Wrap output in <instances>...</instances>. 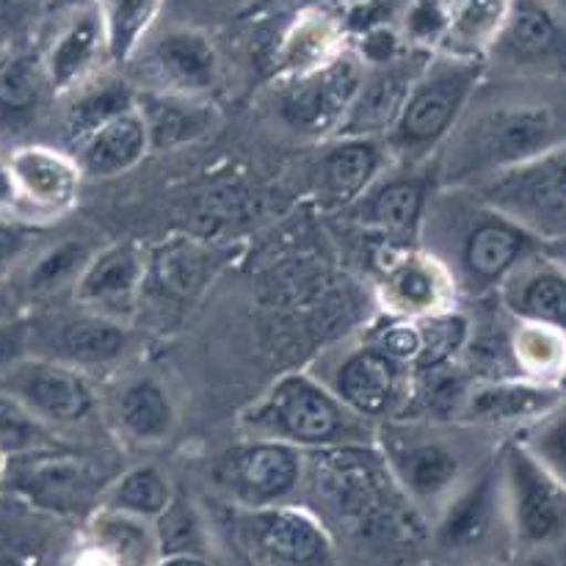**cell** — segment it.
Here are the masks:
<instances>
[{"label": "cell", "instance_id": "cell-30", "mask_svg": "<svg viewBox=\"0 0 566 566\" xmlns=\"http://www.w3.org/2000/svg\"><path fill=\"white\" fill-rule=\"evenodd\" d=\"M136 83L114 72H97L86 83L72 88L70 94H64V111H61V138L66 147H77L105 122L136 108Z\"/></svg>", "mask_w": 566, "mask_h": 566}, {"label": "cell", "instance_id": "cell-7", "mask_svg": "<svg viewBox=\"0 0 566 566\" xmlns=\"http://www.w3.org/2000/svg\"><path fill=\"white\" fill-rule=\"evenodd\" d=\"M497 453L429 523L434 564L495 566L512 562V536Z\"/></svg>", "mask_w": 566, "mask_h": 566}, {"label": "cell", "instance_id": "cell-45", "mask_svg": "<svg viewBox=\"0 0 566 566\" xmlns=\"http://www.w3.org/2000/svg\"><path fill=\"white\" fill-rule=\"evenodd\" d=\"M155 566H219L210 556H197V553H169L160 556Z\"/></svg>", "mask_w": 566, "mask_h": 566}, {"label": "cell", "instance_id": "cell-55", "mask_svg": "<svg viewBox=\"0 0 566 566\" xmlns=\"http://www.w3.org/2000/svg\"><path fill=\"white\" fill-rule=\"evenodd\" d=\"M6 53V44L3 42H0V55H3Z\"/></svg>", "mask_w": 566, "mask_h": 566}, {"label": "cell", "instance_id": "cell-28", "mask_svg": "<svg viewBox=\"0 0 566 566\" xmlns=\"http://www.w3.org/2000/svg\"><path fill=\"white\" fill-rule=\"evenodd\" d=\"M70 155L75 158L83 180H111L136 169L149 155L147 127L138 108L119 114L88 133L77 147L70 149Z\"/></svg>", "mask_w": 566, "mask_h": 566}, {"label": "cell", "instance_id": "cell-40", "mask_svg": "<svg viewBox=\"0 0 566 566\" xmlns=\"http://www.w3.org/2000/svg\"><path fill=\"white\" fill-rule=\"evenodd\" d=\"M55 434L11 396L0 392V457L14 459L55 446Z\"/></svg>", "mask_w": 566, "mask_h": 566}, {"label": "cell", "instance_id": "cell-18", "mask_svg": "<svg viewBox=\"0 0 566 566\" xmlns=\"http://www.w3.org/2000/svg\"><path fill=\"white\" fill-rule=\"evenodd\" d=\"M437 188V158L423 166L390 164L352 205V213L359 224L390 241L418 243L420 221Z\"/></svg>", "mask_w": 566, "mask_h": 566}, {"label": "cell", "instance_id": "cell-37", "mask_svg": "<svg viewBox=\"0 0 566 566\" xmlns=\"http://www.w3.org/2000/svg\"><path fill=\"white\" fill-rule=\"evenodd\" d=\"M111 66H125L158 25L164 0H94Z\"/></svg>", "mask_w": 566, "mask_h": 566}, {"label": "cell", "instance_id": "cell-1", "mask_svg": "<svg viewBox=\"0 0 566 566\" xmlns=\"http://www.w3.org/2000/svg\"><path fill=\"white\" fill-rule=\"evenodd\" d=\"M566 147V77L484 72L437 155L440 188H470Z\"/></svg>", "mask_w": 566, "mask_h": 566}, {"label": "cell", "instance_id": "cell-42", "mask_svg": "<svg viewBox=\"0 0 566 566\" xmlns=\"http://www.w3.org/2000/svg\"><path fill=\"white\" fill-rule=\"evenodd\" d=\"M39 230L28 219H9L0 216V276L14 271L22 260H28L36 247Z\"/></svg>", "mask_w": 566, "mask_h": 566}, {"label": "cell", "instance_id": "cell-15", "mask_svg": "<svg viewBox=\"0 0 566 566\" xmlns=\"http://www.w3.org/2000/svg\"><path fill=\"white\" fill-rule=\"evenodd\" d=\"M127 64H138L147 81L138 92H166L208 99L219 83V50L193 25H155Z\"/></svg>", "mask_w": 566, "mask_h": 566}, {"label": "cell", "instance_id": "cell-43", "mask_svg": "<svg viewBox=\"0 0 566 566\" xmlns=\"http://www.w3.org/2000/svg\"><path fill=\"white\" fill-rule=\"evenodd\" d=\"M25 357H31V346H28V313H20L0 324V379Z\"/></svg>", "mask_w": 566, "mask_h": 566}, {"label": "cell", "instance_id": "cell-35", "mask_svg": "<svg viewBox=\"0 0 566 566\" xmlns=\"http://www.w3.org/2000/svg\"><path fill=\"white\" fill-rule=\"evenodd\" d=\"M175 497V486L164 470L155 468V464H138V468H130L111 481L99 509L155 525L169 512Z\"/></svg>", "mask_w": 566, "mask_h": 566}, {"label": "cell", "instance_id": "cell-24", "mask_svg": "<svg viewBox=\"0 0 566 566\" xmlns=\"http://www.w3.org/2000/svg\"><path fill=\"white\" fill-rule=\"evenodd\" d=\"M55 22L53 36L48 39L44 50H39L42 59L44 75H48L50 88L55 97H64L72 88L86 83L97 72L99 66L108 61V50H105V33L103 22L94 6L72 14L59 17Z\"/></svg>", "mask_w": 566, "mask_h": 566}, {"label": "cell", "instance_id": "cell-32", "mask_svg": "<svg viewBox=\"0 0 566 566\" xmlns=\"http://www.w3.org/2000/svg\"><path fill=\"white\" fill-rule=\"evenodd\" d=\"M114 420L130 442L160 446L175 431L177 409L169 390L155 376H138L116 392Z\"/></svg>", "mask_w": 566, "mask_h": 566}, {"label": "cell", "instance_id": "cell-51", "mask_svg": "<svg viewBox=\"0 0 566 566\" xmlns=\"http://www.w3.org/2000/svg\"><path fill=\"white\" fill-rule=\"evenodd\" d=\"M0 566H22V564H17V562H0Z\"/></svg>", "mask_w": 566, "mask_h": 566}, {"label": "cell", "instance_id": "cell-10", "mask_svg": "<svg viewBox=\"0 0 566 566\" xmlns=\"http://www.w3.org/2000/svg\"><path fill=\"white\" fill-rule=\"evenodd\" d=\"M111 479L92 459L61 448L59 442L25 457L6 459L0 492L20 497L31 509L55 517H72L103 503Z\"/></svg>", "mask_w": 566, "mask_h": 566}, {"label": "cell", "instance_id": "cell-17", "mask_svg": "<svg viewBox=\"0 0 566 566\" xmlns=\"http://www.w3.org/2000/svg\"><path fill=\"white\" fill-rule=\"evenodd\" d=\"M0 392L14 398L53 434L59 429L83 423L97 407L88 376L42 357H25L14 365L0 379Z\"/></svg>", "mask_w": 566, "mask_h": 566}, {"label": "cell", "instance_id": "cell-4", "mask_svg": "<svg viewBox=\"0 0 566 566\" xmlns=\"http://www.w3.org/2000/svg\"><path fill=\"white\" fill-rule=\"evenodd\" d=\"M241 429L252 440L291 446L296 451H352L374 448L379 426L359 418L315 374H285L249 403Z\"/></svg>", "mask_w": 566, "mask_h": 566}, {"label": "cell", "instance_id": "cell-41", "mask_svg": "<svg viewBox=\"0 0 566 566\" xmlns=\"http://www.w3.org/2000/svg\"><path fill=\"white\" fill-rule=\"evenodd\" d=\"M48 20V0H0V42L20 48Z\"/></svg>", "mask_w": 566, "mask_h": 566}, {"label": "cell", "instance_id": "cell-38", "mask_svg": "<svg viewBox=\"0 0 566 566\" xmlns=\"http://www.w3.org/2000/svg\"><path fill=\"white\" fill-rule=\"evenodd\" d=\"M97 249L99 247L83 241V238H66V241L42 249L28 263L25 276H22V293L28 298H50L59 296L61 291H72Z\"/></svg>", "mask_w": 566, "mask_h": 566}, {"label": "cell", "instance_id": "cell-5", "mask_svg": "<svg viewBox=\"0 0 566 566\" xmlns=\"http://www.w3.org/2000/svg\"><path fill=\"white\" fill-rule=\"evenodd\" d=\"M484 72V61L462 59V55L446 53V50H431L403 99L401 114L381 138L387 155H390V164H431L457 127L462 111L468 108Z\"/></svg>", "mask_w": 566, "mask_h": 566}, {"label": "cell", "instance_id": "cell-9", "mask_svg": "<svg viewBox=\"0 0 566 566\" xmlns=\"http://www.w3.org/2000/svg\"><path fill=\"white\" fill-rule=\"evenodd\" d=\"M470 191L539 243L566 238V147L475 182Z\"/></svg>", "mask_w": 566, "mask_h": 566}, {"label": "cell", "instance_id": "cell-21", "mask_svg": "<svg viewBox=\"0 0 566 566\" xmlns=\"http://www.w3.org/2000/svg\"><path fill=\"white\" fill-rule=\"evenodd\" d=\"M429 55L431 50L409 48L398 59L365 66L363 83L335 138H385Z\"/></svg>", "mask_w": 566, "mask_h": 566}, {"label": "cell", "instance_id": "cell-25", "mask_svg": "<svg viewBox=\"0 0 566 566\" xmlns=\"http://www.w3.org/2000/svg\"><path fill=\"white\" fill-rule=\"evenodd\" d=\"M387 166L381 138H329L313 160L315 193L332 208H352Z\"/></svg>", "mask_w": 566, "mask_h": 566}, {"label": "cell", "instance_id": "cell-19", "mask_svg": "<svg viewBox=\"0 0 566 566\" xmlns=\"http://www.w3.org/2000/svg\"><path fill=\"white\" fill-rule=\"evenodd\" d=\"M562 398L564 392L558 387L536 385V381L517 379V376L479 379L470 381L457 423L486 431L501 440H512L520 431L545 418Z\"/></svg>", "mask_w": 566, "mask_h": 566}, {"label": "cell", "instance_id": "cell-53", "mask_svg": "<svg viewBox=\"0 0 566 566\" xmlns=\"http://www.w3.org/2000/svg\"><path fill=\"white\" fill-rule=\"evenodd\" d=\"M562 392L566 396V376H564V381H562Z\"/></svg>", "mask_w": 566, "mask_h": 566}, {"label": "cell", "instance_id": "cell-48", "mask_svg": "<svg viewBox=\"0 0 566 566\" xmlns=\"http://www.w3.org/2000/svg\"><path fill=\"white\" fill-rule=\"evenodd\" d=\"M14 315H20V310L14 307V298L9 296V291H6V287H0V324L9 318H14Z\"/></svg>", "mask_w": 566, "mask_h": 566}, {"label": "cell", "instance_id": "cell-33", "mask_svg": "<svg viewBox=\"0 0 566 566\" xmlns=\"http://www.w3.org/2000/svg\"><path fill=\"white\" fill-rule=\"evenodd\" d=\"M446 17V33L437 50L486 61L506 25L512 0H437Z\"/></svg>", "mask_w": 566, "mask_h": 566}, {"label": "cell", "instance_id": "cell-3", "mask_svg": "<svg viewBox=\"0 0 566 566\" xmlns=\"http://www.w3.org/2000/svg\"><path fill=\"white\" fill-rule=\"evenodd\" d=\"M501 442L486 431L429 418H396L376 429L392 486L429 523L495 457Z\"/></svg>", "mask_w": 566, "mask_h": 566}, {"label": "cell", "instance_id": "cell-31", "mask_svg": "<svg viewBox=\"0 0 566 566\" xmlns=\"http://www.w3.org/2000/svg\"><path fill=\"white\" fill-rule=\"evenodd\" d=\"M160 558L155 528L99 509L88 539L70 566H155Z\"/></svg>", "mask_w": 566, "mask_h": 566}, {"label": "cell", "instance_id": "cell-12", "mask_svg": "<svg viewBox=\"0 0 566 566\" xmlns=\"http://www.w3.org/2000/svg\"><path fill=\"white\" fill-rule=\"evenodd\" d=\"M235 542L249 566H340L329 525L298 503L235 509Z\"/></svg>", "mask_w": 566, "mask_h": 566}, {"label": "cell", "instance_id": "cell-8", "mask_svg": "<svg viewBox=\"0 0 566 566\" xmlns=\"http://www.w3.org/2000/svg\"><path fill=\"white\" fill-rule=\"evenodd\" d=\"M363 75V59L346 48L315 70L282 77L271 94L276 122L304 142H329L340 133Z\"/></svg>", "mask_w": 566, "mask_h": 566}, {"label": "cell", "instance_id": "cell-34", "mask_svg": "<svg viewBox=\"0 0 566 566\" xmlns=\"http://www.w3.org/2000/svg\"><path fill=\"white\" fill-rule=\"evenodd\" d=\"M506 354L509 370L517 379L536 381V385L558 387L566 376V335L542 324L509 318Z\"/></svg>", "mask_w": 566, "mask_h": 566}, {"label": "cell", "instance_id": "cell-54", "mask_svg": "<svg viewBox=\"0 0 566 566\" xmlns=\"http://www.w3.org/2000/svg\"><path fill=\"white\" fill-rule=\"evenodd\" d=\"M418 566H440V564H434V562H426V564H418Z\"/></svg>", "mask_w": 566, "mask_h": 566}, {"label": "cell", "instance_id": "cell-49", "mask_svg": "<svg viewBox=\"0 0 566 566\" xmlns=\"http://www.w3.org/2000/svg\"><path fill=\"white\" fill-rule=\"evenodd\" d=\"M547 3H551V6H556L558 11H564V14H566V0H547Z\"/></svg>", "mask_w": 566, "mask_h": 566}, {"label": "cell", "instance_id": "cell-39", "mask_svg": "<svg viewBox=\"0 0 566 566\" xmlns=\"http://www.w3.org/2000/svg\"><path fill=\"white\" fill-rule=\"evenodd\" d=\"M512 440H517L558 484L566 486V396L545 418H539Z\"/></svg>", "mask_w": 566, "mask_h": 566}, {"label": "cell", "instance_id": "cell-52", "mask_svg": "<svg viewBox=\"0 0 566 566\" xmlns=\"http://www.w3.org/2000/svg\"><path fill=\"white\" fill-rule=\"evenodd\" d=\"M495 566H523V564H517V562H509V564H495Z\"/></svg>", "mask_w": 566, "mask_h": 566}, {"label": "cell", "instance_id": "cell-20", "mask_svg": "<svg viewBox=\"0 0 566 566\" xmlns=\"http://www.w3.org/2000/svg\"><path fill=\"white\" fill-rule=\"evenodd\" d=\"M149 274L147 254L136 243H111L94 252L81 280L72 287V302L103 318L130 324L138 296Z\"/></svg>", "mask_w": 566, "mask_h": 566}, {"label": "cell", "instance_id": "cell-23", "mask_svg": "<svg viewBox=\"0 0 566 566\" xmlns=\"http://www.w3.org/2000/svg\"><path fill=\"white\" fill-rule=\"evenodd\" d=\"M381 298L387 313L412 321L451 313L459 302L451 276L418 247L392 254L381 276Z\"/></svg>", "mask_w": 566, "mask_h": 566}, {"label": "cell", "instance_id": "cell-26", "mask_svg": "<svg viewBox=\"0 0 566 566\" xmlns=\"http://www.w3.org/2000/svg\"><path fill=\"white\" fill-rule=\"evenodd\" d=\"M495 298L509 318L566 335V271L542 249L512 271Z\"/></svg>", "mask_w": 566, "mask_h": 566}, {"label": "cell", "instance_id": "cell-22", "mask_svg": "<svg viewBox=\"0 0 566 566\" xmlns=\"http://www.w3.org/2000/svg\"><path fill=\"white\" fill-rule=\"evenodd\" d=\"M20 210L31 216H59L72 208L83 175L66 149L48 144H17L9 153Z\"/></svg>", "mask_w": 566, "mask_h": 566}, {"label": "cell", "instance_id": "cell-47", "mask_svg": "<svg viewBox=\"0 0 566 566\" xmlns=\"http://www.w3.org/2000/svg\"><path fill=\"white\" fill-rule=\"evenodd\" d=\"M542 252H545L551 260H556V263L566 271V238H558V241H551V243H542Z\"/></svg>", "mask_w": 566, "mask_h": 566}, {"label": "cell", "instance_id": "cell-13", "mask_svg": "<svg viewBox=\"0 0 566 566\" xmlns=\"http://www.w3.org/2000/svg\"><path fill=\"white\" fill-rule=\"evenodd\" d=\"M136 343L130 324H119L81 307L61 310V313L59 310L39 315L28 313L31 357L66 365L83 376L125 363Z\"/></svg>", "mask_w": 566, "mask_h": 566}, {"label": "cell", "instance_id": "cell-27", "mask_svg": "<svg viewBox=\"0 0 566 566\" xmlns=\"http://www.w3.org/2000/svg\"><path fill=\"white\" fill-rule=\"evenodd\" d=\"M55 97L39 50L20 44L0 55V142H17L36 125L44 103Z\"/></svg>", "mask_w": 566, "mask_h": 566}, {"label": "cell", "instance_id": "cell-44", "mask_svg": "<svg viewBox=\"0 0 566 566\" xmlns=\"http://www.w3.org/2000/svg\"><path fill=\"white\" fill-rule=\"evenodd\" d=\"M20 210V199H17L14 175H11L9 155L0 153V216H9Z\"/></svg>", "mask_w": 566, "mask_h": 566}, {"label": "cell", "instance_id": "cell-36", "mask_svg": "<svg viewBox=\"0 0 566 566\" xmlns=\"http://www.w3.org/2000/svg\"><path fill=\"white\" fill-rule=\"evenodd\" d=\"M343 28L329 11H307L291 25L287 36L282 39L280 61L282 77L302 75V72L315 70L343 53Z\"/></svg>", "mask_w": 566, "mask_h": 566}, {"label": "cell", "instance_id": "cell-16", "mask_svg": "<svg viewBox=\"0 0 566 566\" xmlns=\"http://www.w3.org/2000/svg\"><path fill=\"white\" fill-rule=\"evenodd\" d=\"M484 64L497 75L566 77V14L547 0H512Z\"/></svg>", "mask_w": 566, "mask_h": 566}, {"label": "cell", "instance_id": "cell-6", "mask_svg": "<svg viewBox=\"0 0 566 566\" xmlns=\"http://www.w3.org/2000/svg\"><path fill=\"white\" fill-rule=\"evenodd\" d=\"M512 562L556 566L566 558V486L558 484L517 440L501 442Z\"/></svg>", "mask_w": 566, "mask_h": 566}, {"label": "cell", "instance_id": "cell-14", "mask_svg": "<svg viewBox=\"0 0 566 566\" xmlns=\"http://www.w3.org/2000/svg\"><path fill=\"white\" fill-rule=\"evenodd\" d=\"M310 374L318 376L352 412L376 426L403 418L412 403L415 370L387 357L368 340L337 352L326 359V368Z\"/></svg>", "mask_w": 566, "mask_h": 566}, {"label": "cell", "instance_id": "cell-50", "mask_svg": "<svg viewBox=\"0 0 566 566\" xmlns=\"http://www.w3.org/2000/svg\"><path fill=\"white\" fill-rule=\"evenodd\" d=\"M3 470H6V459L0 457V484H3Z\"/></svg>", "mask_w": 566, "mask_h": 566}, {"label": "cell", "instance_id": "cell-2", "mask_svg": "<svg viewBox=\"0 0 566 566\" xmlns=\"http://www.w3.org/2000/svg\"><path fill=\"white\" fill-rule=\"evenodd\" d=\"M418 249L451 276L459 298L497 296L542 243L470 188H437L418 230Z\"/></svg>", "mask_w": 566, "mask_h": 566}, {"label": "cell", "instance_id": "cell-11", "mask_svg": "<svg viewBox=\"0 0 566 566\" xmlns=\"http://www.w3.org/2000/svg\"><path fill=\"white\" fill-rule=\"evenodd\" d=\"M307 479V453L269 440H241L210 462L213 490L241 512L287 506Z\"/></svg>", "mask_w": 566, "mask_h": 566}, {"label": "cell", "instance_id": "cell-46", "mask_svg": "<svg viewBox=\"0 0 566 566\" xmlns=\"http://www.w3.org/2000/svg\"><path fill=\"white\" fill-rule=\"evenodd\" d=\"M88 6H94V0H48V20H59V17H66L72 14V11H81V9H88Z\"/></svg>", "mask_w": 566, "mask_h": 566}, {"label": "cell", "instance_id": "cell-29", "mask_svg": "<svg viewBox=\"0 0 566 566\" xmlns=\"http://www.w3.org/2000/svg\"><path fill=\"white\" fill-rule=\"evenodd\" d=\"M136 108L147 127L149 153H169L208 136L216 125L210 99L166 92H138Z\"/></svg>", "mask_w": 566, "mask_h": 566}]
</instances>
